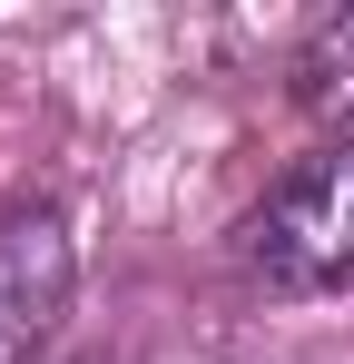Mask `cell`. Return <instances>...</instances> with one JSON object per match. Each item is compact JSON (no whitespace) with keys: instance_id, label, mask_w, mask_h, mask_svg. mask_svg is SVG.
I'll list each match as a JSON object with an SVG mask.
<instances>
[{"instance_id":"1","label":"cell","mask_w":354,"mask_h":364,"mask_svg":"<svg viewBox=\"0 0 354 364\" xmlns=\"http://www.w3.org/2000/svg\"><path fill=\"white\" fill-rule=\"evenodd\" d=\"M246 266L266 286H354V138L315 148L256 217H246Z\"/></svg>"},{"instance_id":"2","label":"cell","mask_w":354,"mask_h":364,"mask_svg":"<svg viewBox=\"0 0 354 364\" xmlns=\"http://www.w3.org/2000/svg\"><path fill=\"white\" fill-rule=\"evenodd\" d=\"M79 286V246L59 227V207H0V364H40Z\"/></svg>"},{"instance_id":"3","label":"cell","mask_w":354,"mask_h":364,"mask_svg":"<svg viewBox=\"0 0 354 364\" xmlns=\"http://www.w3.org/2000/svg\"><path fill=\"white\" fill-rule=\"evenodd\" d=\"M295 99H305L315 119H335V128L354 138V10L315 20V40L295 50Z\"/></svg>"}]
</instances>
